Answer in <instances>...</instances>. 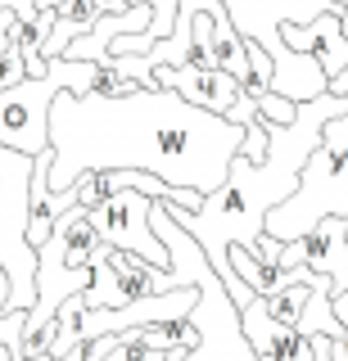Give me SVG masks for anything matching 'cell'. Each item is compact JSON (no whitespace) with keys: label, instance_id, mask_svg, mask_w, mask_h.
Returning <instances> with one entry per match:
<instances>
[{"label":"cell","instance_id":"cell-1","mask_svg":"<svg viewBox=\"0 0 348 361\" xmlns=\"http://www.w3.org/2000/svg\"><path fill=\"white\" fill-rule=\"evenodd\" d=\"M244 149V127L186 104L176 90L131 95H54L50 104V195L86 172H145L163 185L212 195L231 158Z\"/></svg>","mask_w":348,"mask_h":361},{"label":"cell","instance_id":"cell-2","mask_svg":"<svg viewBox=\"0 0 348 361\" xmlns=\"http://www.w3.org/2000/svg\"><path fill=\"white\" fill-rule=\"evenodd\" d=\"M344 113H348V95H330V90H325L321 99H312V104H299V113H294V122H289V127H272V122H267V158L253 167L249 158L235 154L231 167H227L222 190H212L199 212H181V208H172V203H167V217H172L190 235V240L204 248L212 276L222 280L227 298L240 312L249 307L258 293H249L240 280H235V271L227 262V248L231 244L253 248L258 240H263L267 212L280 208L285 199H294L299 176H303V163H308L312 149L321 145L325 122L344 118Z\"/></svg>","mask_w":348,"mask_h":361},{"label":"cell","instance_id":"cell-3","mask_svg":"<svg viewBox=\"0 0 348 361\" xmlns=\"http://www.w3.org/2000/svg\"><path fill=\"white\" fill-rule=\"evenodd\" d=\"M100 244L104 240L95 235L91 212L77 203V208H68L54 221L50 240L37 248V302H32V312H23V361L46 357L54 312H59L73 293L91 289V262H95Z\"/></svg>","mask_w":348,"mask_h":361},{"label":"cell","instance_id":"cell-4","mask_svg":"<svg viewBox=\"0 0 348 361\" xmlns=\"http://www.w3.org/2000/svg\"><path fill=\"white\" fill-rule=\"evenodd\" d=\"M330 95H348V68L340 77H330ZM325 217H348V113L335 122H325L321 145L303 163L294 199H285L280 208L267 212L263 235L276 244H294L299 235H308Z\"/></svg>","mask_w":348,"mask_h":361},{"label":"cell","instance_id":"cell-5","mask_svg":"<svg viewBox=\"0 0 348 361\" xmlns=\"http://www.w3.org/2000/svg\"><path fill=\"white\" fill-rule=\"evenodd\" d=\"M104 77L100 63L86 59H50L41 77H23L18 86L0 90V145L14 154H46L50 149V104L54 95H91Z\"/></svg>","mask_w":348,"mask_h":361},{"label":"cell","instance_id":"cell-6","mask_svg":"<svg viewBox=\"0 0 348 361\" xmlns=\"http://www.w3.org/2000/svg\"><path fill=\"white\" fill-rule=\"evenodd\" d=\"M28 180L32 158L0 145V271L9 276V312H32L37 302V248L28 244Z\"/></svg>","mask_w":348,"mask_h":361},{"label":"cell","instance_id":"cell-7","mask_svg":"<svg viewBox=\"0 0 348 361\" xmlns=\"http://www.w3.org/2000/svg\"><path fill=\"white\" fill-rule=\"evenodd\" d=\"M195 285H199V302H195V312H190L186 321L195 325L199 343L190 348V353H181L176 361H258L249 338L240 330V307L227 298V289H222V280L212 276L204 253L195 257Z\"/></svg>","mask_w":348,"mask_h":361},{"label":"cell","instance_id":"cell-8","mask_svg":"<svg viewBox=\"0 0 348 361\" xmlns=\"http://www.w3.org/2000/svg\"><path fill=\"white\" fill-rule=\"evenodd\" d=\"M91 226L109 248H122V253L140 257V262H150L159 271H167V262H172L167 248L159 244V235L150 231V195H140L131 185L114 190L100 208H91Z\"/></svg>","mask_w":348,"mask_h":361},{"label":"cell","instance_id":"cell-9","mask_svg":"<svg viewBox=\"0 0 348 361\" xmlns=\"http://www.w3.org/2000/svg\"><path fill=\"white\" fill-rule=\"evenodd\" d=\"M280 267H308L312 276H325L335 293L348 289V217H325L308 235L280 248Z\"/></svg>","mask_w":348,"mask_h":361},{"label":"cell","instance_id":"cell-10","mask_svg":"<svg viewBox=\"0 0 348 361\" xmlns=\"http://www.w3.org/2000/svg\"><path fill=\"white\" fill-rule=\"evenodd\" d=\"M340 14H344V5H330L312 23H280V32H276L289 54H312L321 63L325 86H330V77H340L348 68V41L340 32Z\"/></svg>","mask_w":348,"mask_h":361},{"label":"cell","instance_id":"cell-11","mask_svg":"<svg viewBox=\"0 0 348 361\" xmlns=\"http://www.w3.org/2000/svg\"><path fill=\"white\" fill-rule=\"evenodd\" d=\"M154 82L163 90H176V95L186 99V104L204 109V113H217V118H227V113L244 99V90L235 77L227 73H195V68H154Z\"/></svg>","mask_w":348,"mask_h":361},{"label":"cell","instance_id":"cell-12","mask_svg":"<svg viewBox=\"0 0 348 361\" xmlns=\"http://www.w3.org/2000/svg\"><path fill=\"white\" fill-rule=\"evenodd\" d=\"M240 330L249 338V348L258 357H272V361H317L312 357V338H303L294 325H276L267 316V302L253 298L249 307L240 312Z\"/></svg>","mask_w":348,"mask_h":361},{"label":"cell","instance_id":"cell-13","mask_svg":"<svg viewBox=\"0 0 348 361\" xmlns=\"http://www.w3.org/2000/svg\"><path fill=\"white\" fill-rule=\"evenodd\" d=\"M14 27H18V9H0V54H5V45L14 41Z\"/></svg>","mask_w":348,"mask_h":361},{"label":"cell","instance_id":"cell-14","mask_svg":"<svg viewBox=\"0 0 348 361\" xmlns=\"http://www.w3.org/2000/svg\"><path fill=\"white\" fill-rule=\"evenodd\" d=\"M330 312H335V321H340V330L348 334V289L344 293H330Z\"/></svg>","mask_w":348,"mask_h":361},{"label":"cell","instance_id":"cell-15","mask_svg":"<svg viewBox=\"0 0 348 361\" xmlns=\"http://www.w3.org/2000/svg\"><path fill=\"white\" fill-rule=\"evenodd\" d=\"M5 312H9V276L0 271V316H5Z\"/></svg>","mask_w":348,"mask_h":361},{"label":"cell","instance_id":"cell-16","mask_svg":"<svg viewBox=\"0 0 348 361\" xmlns=\"http://www.w3.org/2000/svg\"><path fill=\"white\" fill-rule=\"evenodd\" d=\"M312 357H317V361H330V357H325V338H321V334L312 338Z\"/></svg>","mask_w":348,"mask_h":361},{"label":"cell","instance_id":"cell-17","mask_svg":"<svg viewBox=\"0 0 348 361\" xmlns=\"http://www.w3.org/2000/svg\"><path fill=\"white\" fill-rule=\"evenodd\" d=\"M340 32H344V41H348V5H344V14H340Z\"/></svg>","mask_w":348,"mask_h":361},{"label":"cell","instance_id":"cell-18","mask_svg":"<svg viewBox=\"0 0 348 361\" xmlns=\"http://www.w3.org/2000/svg\"><path fill=\"white\" fill-rule=\"evenodd\" d=\"M28 361H54V357H28Z\"/></svg>","mask_w":348,"mask_h":361}]
</instances>
